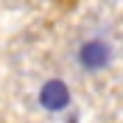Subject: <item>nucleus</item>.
I'll list each match as a JSON object with an SVG mask.
<instances>
[{"label": "nucleus", "mask_w": 123, "mask_h": 123, "mask_svg": "<svg viewBox=\"0 0 123 123\" xmlns=\"http://www.w3.org/2000/svg\"><path fill=\"white\" fill-rule=\"evenodd\" d=\"M76 62L78 67L95 76V73H104V70L112 64V45L101 37H92V39H84L76 50Z\"/></svg>", "instance_id": "1"}, {"label": "nucleus", "mask_w": 123, "mask_h": 123, "mask_svg": "<svg viewBox=\"0 0 123 123\" xmlns=\"http://www.w3.org/2000/svg\"><path fill=\"white\" fill-rule=\"evenodd\" d=\"M67 104H70V90L64 81L50 78L39 87V106L45 112H62V109H67Z\"/></svg>", "instance_id": "2"}]
</instances>
